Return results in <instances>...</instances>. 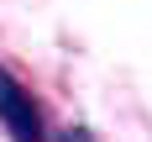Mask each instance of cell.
<instances>
[{
    "instance_id": "cell-2",
    "label": "cell",
    "mask_w": 152,
    "mask_h": 142,
    "mask_svg": "<svg viewBox=\"0 0 152 142\" xmlns=\"http://www.w3.org/2000/svg\"><path fill=\"white\" fill-rule=\"evenodd\" d=\"M53 142H100V137H94L89 126H63V132H58Z\"/></svg>"
},
{
    "instance_id": "cell-1",
    "label": "cell",
    "mask_w": 152,
    "mask_h": 142,
    "mask_svg": "<svg viewBox=\"0 0 152 142\" xmlns=\"http://www.w3.org/2000/svg\"><path fill=\"white\" fill-rule=\"evenodd\" d=\"M0 126H5L11 142H53L47 126H42V110L31 100V90L5 68V63H0Z\"/></svg>"
}]
</instances>
